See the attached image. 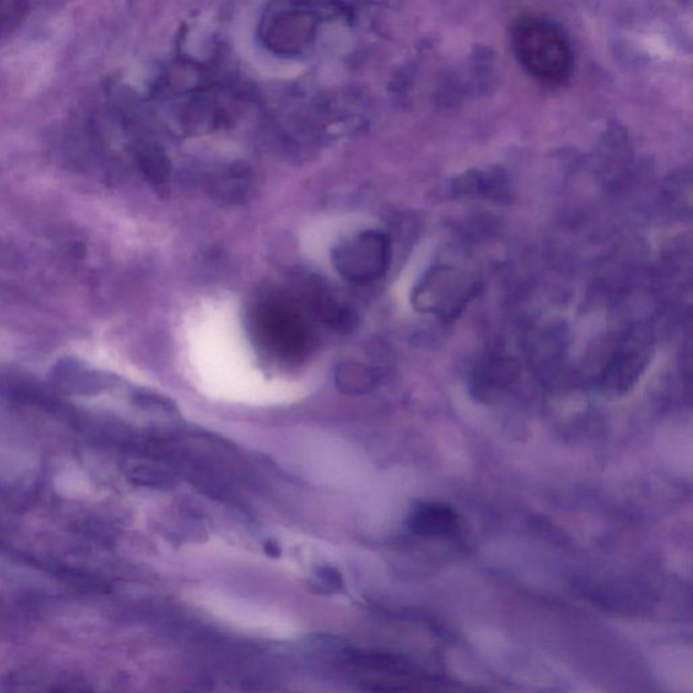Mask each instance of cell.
<instances>
[{
	"instance_id": "obj_4",
	"label": "cell",
	"mask_w": 693,
	"mask_h": 693,
	"mask_svg": "<svg viewBox=\"0 0 693 693\" xmlns=\"http://www.w3.org/2000/svg\"><path fill=\"white\" fill-rule=\"evenodd\" d=\"M518 363L509 356H492L475 368L473 393L476 399L491 402L500 398L519 379Z\"/></svg>"
},
{
	"instance_id": "obj_5",
	"label": "cell",
	"mask_w": 693,
	"mask_h": 693,
	"mask_svg": "<svg viewBox=\"0 0 693 693\" xmlns=\"http://www.w3.org/2000/svg\"><path fill=\"white\" fill-rule=\"evenodd\" d=\"M461 516L453 506L444 503H422L412 510L408 525L414 535L422 538H444L460 529Z\"/></svg>"
},
{
	"instance_id": "obj_2",
	"label": "cell",
	"mask_w": 693,
	"mask_h": 693,
	"mask_svg": "<svg viewBox=\"0 0 693 693\" xmlns=\"http://www.w3.org/2000/svg\"><path fill=\"white\" fill-rule=\"evenodd\" d=\"M479 280L466 270L441 265L433 269L413 294L418 311L442 320L456 318L479 292Z\"/></svg>"
},
{
	"instance_id": "obj_1",
	"label": "cell",
	"mask_w": 693,
	"mask_h": 693,
	"mask_svg": "<svg viewBox=\"0 0 693 693\" xmlns=\"http://www.w3.org/2000/svg\"><path fill=\"white\" fill-rule=\"evenodd\" d=\"M512 47L530 77L548 86L565 83L573 71V52L565 34L542 17H520L513 24Z\"/></svg>"
},
{
	"instance_id": "obj_7",
	"label": "cell",
	"mask_w": 693,
	"mask_h": 693,
	"mask_svg": "<svg viewBox=\"0 0 693 693\" xmlns=\"http://www.w3.org/2000/svg\"><path fill=\"white\" fill-rule=\"evenodd\" d=\"M379 381V374L366 364L344 362L337 371V385L340 392L359 395L370 392Z\"/></svg>"
},
{
	"instance_id": "obj_6",
	"label": "cell",
	"mask_w": 693,
	"mask_h": 693,
	"mask_svg": "<svg viewBox=\"0 0 693 693\" xmlns=\"http://www.w3.org/2000/svg\"><path fill=\"white\" fill-rule=\"evenodd\" d=\"M649 352L645 342L640 339L629 340L605 371L606 386L626 390L633 385L649 362Z\"/></svg>"
},
{
	"instance_id": "obj_3",
	"label": "cell",
	"mask_w": 693,
	"mask_h": 693,
	"mask_svg": "<svg viewBox=\"0 0 693 693\" xmlns=\"http://www.w3.org/2000/svg\"><path fill=\"white\" fill-rule=\"evenodd\" d=\"M253 338L270 355L297 361L311 350L312 338L297 315L265 308L253 320Z\"/></svg>"
}]
</instances>
